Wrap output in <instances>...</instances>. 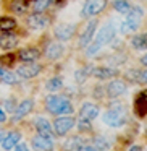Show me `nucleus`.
<instances>
[{"label": "nucleus", "instance_id": "obj_1", "mask_svg": "<svg viewBox=\"0 0 147 151\" xmlns=\"http://www.w3.org/2000/svg\"><path fill=\"white\" fill-rule=\"evenodd\" d=\"M115 36H116V28H115L113 21H108L107 24H104V26L99 29L97 36H95L94 39L91 41V44L86 47V55L87 57L97 55L107 44H110L111 41L115 39Z\"/></svg>", "mask_w": 147, "mask_h": 151}, {"label": "nucleus", "instance_id": "obj_2", "mask_svg": "<svg viewBox=\"0 0 147 151\" xmlns=\"http://www.w3.org/2000/svg\"><path fill=\"white\" fill-rule=\"evenodd\" d=\"M45 107L50 114H55V115L73 114V104L70 102L68 98H65V96H57V94L47 96Z\"/></svg>", "mask_w": 147, "mask_h": 151}, {"label": "nucleus", "instance_id": "obj_3", "mask_svg": "<svg viewBox=\"0 0 147 151\" xmlns=\"http://www.w3.org/2000/svg\"><path fill=\"white\" fill-rule=\"evenodd\" d=\"M144 17V10L141 7H131V10L126 13L123 23L120 26V31L123 34H129V33H136L137 28L141 24V20Z\"/></svg>", "mask_w": 147, "mask_h": 151}, {"label": "nucleus", "instance_id": "obj_4", "mask_svg": "<svg viewBox=\"0 0 147 151\" xmlns=\"http://www.w3.org/2000/svg\"><path fill=\"white\" fill-rule=\"evenodd\" d=\"M104 122L108 127H113V128L124 125V122H126V109H124V106L120 104V102L113 104L104 114Z\"/></svg>", "mask_w": 147, "mask_h": 151}, {"label": "nucleus", "instance_id": "obj_5", "mask_svg": "<svg viewBox=\"0 0 147 151\" xmlns=\"http://www.w3.org/2000/svg\"><path fill=\"white\" fill-rule=\"evenodd\" d=\"M107 5V0H86L81 8V17L82 18H92L99 15Z\"/></svg>", "mask_w": 147, "mask_h": 151}, {"label": "nucleus", "instance_id": "obj_6", "mask_svg": "<svg viewBox=\"0 0 147 151\" xmlns=\"http://www.w3.org/2000/svg\"><path fill=\"white\" fill-rule=\"evenodd\" d=\"M99 26V20H91L86 28L82 29V33L79 34V39H78V47L79 49H86V47L91 44V41L94 39V34H95V29Z\"/></svg>", "mask_w": 147, "mask_h": 151}, {"label": "nucleus", "instance_id": "obj_7", "mask_svg": "<svg viewBox=\"0 0 147 151\" xmlns=\"http://www.w3.org/2000/svg\"><path fill=\"white\" fill-rule=\"evenodd\" d=\"M49 23H50V18L47 17V15L36 13V12H33V15H29V17L26 18L28 28H29V29H33V31L45 29V28L49 26Z\"/></svg>", "mask_w": 147, "mask_h": 151}, {"label": "nucleus", "instance_id": "obj_8", "mask_svg": "<svg viewBox=\"0 0 147 151\" xmlns=\"http://www.w3.org/2000/svg\"><path fill=\"white\" fill-rule=\"evenodd\" d=\"M75 125H76V120L73 117H70V115H58V119L53 122V130H55V133L58 135V137H63V135L68 133Z\"/></svg>", "mask_w": 147, "mask_h": 151}, {"label": "nucleus", "instance_id": "obj_9", "mask_svg": "<svg viewBox=\"0 0 147 151\" xmlns=\"http://www.w3.org/2000/svg\"><path fill=\"white\" fill-rule=\"evenodd\" d=\"M40 70H42V67H40L39 63L26 62V63H23V65L18 67V68H16V73H18V76H20V78L29 80V78H34V76L39 75Z\"/></svg>", "mask_w": 147, "mask_h": 151}, {"label": "nucleus", "instance_id": "obj_10", "mask_svg": "<svg viewBox=\"0 0 147 151\" xmlns=\"http://www.w3.org/2000/svg\"><path fill=\"white\" fill-rule=\"evenodd\" d=\"M75 31H76L75 24L60 23V24H57V26L53 28V36H55L57 41H60V42H66V41H70L73 37Z\"/></svg>", "mask_w": 147, "mask_h": 151}, {"label": "nucleus", "instance_id": "obj_11", "mask_svg": "<svg viewBox=\"0 0 147 151\" xmlns=\"http://www.w3.org/2000/svg\"><path fill=\"white\" fill-rule=\"evenodd\" d=\"M91 75L97 80H110L118 75V70L111 68V67H92Z\"/></svg>", "mask_w": 147, "mask_h": 151}, {"label": "nucleus", "instance_id": "obj_12", "mask_svg": "<svg viewBox=\"0 0 147 151\" xmlns=\"http://www.w3.org/2000/svg\"><path fill=\"white\" fill-rule=\"evenodd\" d=\"M63 54H65V46L60 41H53L45 47V57L49 60H57L60 57H63Z\"/></svg>", "mask_w": 147, "mask_h": 151}, {"label": "nucleus", "instance_id": "obj_13", "mask_svg": "<svg viewBox=\"0 0 147 151\" xmlns=\"http://www.w3.org/2000/svg\"><path fill=\"white\" fill-rule=\"evenodd\" d=\"M124 93H126V85H124V81H121V80H111L107 85V94L110 96L111 99L120 98Z\"/></svg>", "mask_w": 147, "mask_h": 151}, {"label": "nucleus", "instance_id": "obj_14", "mask_svg": "<svg viewBox=\"0 0 147 151\" xmlns=\"http://www.w3.org/2000/svg\"><path fill=\"white\" fill-rule=\"evenodd\" d=\"M33 107H34L33 99H24V101H21L20 104H16V107H15V111H13V114H15L13 119L15 120H20V119L26 117V115L33 111Z\"/></svg>", "mask_w": 147, "mask_h": 151}, {"label": "nucleus", "instance_id": "obj_15", "mask_svg": "<svg viewBox=\"0 0 147 151\" xmlns=\"http://www.w3.org/2000/svg\"><path fill=\"white\" fill-rule=\"evenodd\" d=\"M31 143H33V148L36 151H52L53 150V140L42 137V135H36Z\"/></svg>", "mask_w": 147, "mask_h": 151}, {"label": "nucleus", "instance_id": "obj_16", "mask_svg": "<svg viewBox=\"0 0 147 151\" xmlns=\"http://www.w3.org/2000/svg\"><path fill=\"white\" fill-rule=\"evenodd\" d=\"M16 55H18V60H21V62H36L40 57V50L37 47H24Z\"/></svg>", "mask_w": 147, "mask_h": 151}, {"label": "nucleus", "instance_id": "obj_17", "mask_svg": "<svg viewBox=\"0 0 147 151\" xmlns=\"http://www.w3.org/2000/svg\"><path fill=\"white\" fill-rule=\"evenodd\" d=\"M34 125H36V130H37V133H39V135H42V137H47V138H53L52 125H50V122L47 120V119L37 117L36 120H34Z\"/></svg>", "mask_w": 147, "mask_h": 151}, {"label": "nucleus", "instance_id": "obj_18", "mask_svg": "<svg viewBox=\"0 0 147 151\" xmlns=\"http://www.w3.org/2000/svg\"><path fill=\"white\" fill-rule=\"evenodd\" d=\"M18 42H20V37H18L16 34H13V33H4L2 36H0V47H2L4 50L15 49V47L18 46Z\"/></svg>", "mask_w": 147, "mask_h": 151}, {"label": "nucleus", "instance_id": "obj_19", "mask_svg": "<svg viewBox=\"0 0 147 151\" xmlns=\"http://www.w3.org/2000/svg\"><path fill=\"white\" fill-rule=\"evenodd\" d=\"M79 115H81V119H86V120H94L99 117V107L92 102H84L81 106Z\"/></svg>", "mask_w": 147, "mask_h": 151}, {"label": "nucleus", "instance_id": "obj_20", "mask_svg": "<svg viewBox=\"0 0 147 151\" xmlns=\"http://www.w3.org/2000/svg\"><path fill=\"white\" fill-rule=\"evenodd\" d=\"M20 140H21V135L18 133V132H8V133H5V137H4V140H2L0 145H2V148H4L5 151H10L20 143Z\"/></svg>", "mask_w": 147, "mask_h": 151}, {"label": "nucleus", "instance_id": "obj_21", "mask_svg": "<svg viewBox=\"0 0 147 151\" xmlns=\"http://www.w3.org/2000/svg\"><path fill=\"white\" fill-rule=\"evenodd\" d=\"M134 111L139 117H144L147 114V91L141 93L136 96V101H134Z\"/></svg>", "mask_w": 147, "mask_h": 151}, {"label": "nucleus", "instance_id": "obj_22", "mask_svg": "<svg viewBox=\"0 0 147 151\" xmlns=\"http://www.w3.org/2000/svg\"><path fill=\"white\" fill-rule=\"evenodd\" d=\"M0 80H2V83H5V85H16L21 78L18 76V73L10 72V70L5 68V67H0Z\"/></svg>", "mask_w": 147, "mask_h": 151}, {"label": "nucleus", "instance_id": "obj_23", "mask_svg": "<svg viewBox=\"0 0 147 151\" xmlns=\"http://www.w3.org/2000/svg\"><path fill=\"white\" fill-rule=\"evenodd\" d=\"M131 46L136 50H147V33H137L131 37Z\"/></svg>", "mask_w": 147, "mask_h": 151}, {"label": "nucleus", "instance_id": "obj_24", "mask_svg": "<svg viewBox=\"0 0 147 151\" xmlns=\"http://www.w3.org/2000/svg\"><path fill=\"white\" fill-rule=\"evenodd\" d=\"M16 26H18V23H16V20H15L13 17H7V15L0 17V31H4V33H11Z\"/></svg>", "mask_w": 147, "mask_h": 151}, {"label": "nucleus", "instance_id": "obj_25", "mask_svg": "<svg viewBox=\"0 0 147 151\" xmlns=\"http://www.w3.org/2000/svg\"><path fill=\"white\" fill-rule=\"evenodd\" d=\"M53 5V0H34L33 2V12L36 13H44Z\"/></svg>", "mask_w": 147, "mask_h": 151}, {"label": "nucleus", "instance_id": "obj_26", "mask_svg": "<svg viewBox=\"0 0 147 151\" xmlns=\"http://www.w3.org/2000/svg\"><path fill=\"white\" fill-rule=\"evenodd\" d=\"M62 86H63V80H62V76H53V78H50L49 81L45 83L47 91H50V93H57V91H60V89H62Z\"/></svg>", "mask_w": 147, "mask_h": 151}, {"label": "nucleus", "instance_id": "obj_27", "mask_svg": "<svg viewBox=\"0 0 147 151\" xmlns=\"http://www.w3.org/2000/svg\"><path fill=\"white\" fill-rule=\"evenodd\" d=\"M131 7H133V5H131L128 0H115L113 2V8L121 15H126L128 12L131 10Z\"/></svg>", "mask_w": 147, "mask_h": 151}, {"label": "nucleus", "instance_id": "obj_28", "mask_svg": "<svg viewBox=\"0 0 147 151\" xmlns=\"http://www.w3.org/2000/svg\"><path fill=\"white\" fill-rule=\"evenodd\" d=\"M10 8H11V12H13V13L23 15V13H26L28 2H24V0H15V2H11Z\"/></svg>", "mask_w": 147, "mask_h": 151}, {"label": "nucleus", "instance_id": "obj_29", "mask_svg": "<svg viewBox=\"0 0 147 151\" xmlns=\"http://www.w3.org/2000/svg\"><path fill=\"white\" fill-rule=\"evenodd\" d=\"M18 60V55L16 54H4V55H0V67H11L15 62Z\"/></svg>", "mask_w": 147, "mask_h": 151}, {"label": "nucleus", "instance_id": "obj_30", "mask_svg": "<svg viewBox=\"0 0 147 151\" xmlns=\"http://www.w3.org/2000/svg\"><path fill=\"white\" fill-rule=\"evenodd\" d=\"M81 140H79L78 137H75V138H71V140H68L66 141V145H65V150H68V151H78L79 148H81Z\"/></svg>", "mask_w": 147, "mask_h": 151}, {"label": "nucleus", "instance_id": "obj_31", "mask_svg": "<svg viewBox=\"0 0 147 151\" xmlns=\"http://www.w3.org/2000/svg\"><path fill=\"white\" fill-rule=\"evenodd\" d=\"M94 143H95V146H94V148H97L99 151H105V150H108V141L105 140L104 137L95 138V140H94Z\"/></svg>", "mask_w": 147, "mask_h": 151}, {"label": "nucleus", "instance_id": "obj_32", "mask_svg": "<svg viewBox=\"0 0 147 151\" xmlns=\"http://www.w3.org/2000/svg\"><path fill=\"white\" fill-rule=\"evenodd\" d=\"M89 75H91V70H89V68H81V70H78V72H76V81H78V83H82Z\"/></svg>", "mask_w": 147, "mask_h": 151}, {"label": "nucleus", "instance_id": "obj_33", "mask_svg": "<svg viewBox=\"0 0 147 151\" xmlns=\"http://www.w3.org/2000/svg\"><path fill=\"white\" fill-rule=\"evenodd\" d=\"M78 127H79V130H81V132H84V130H91V120H86V119H79Z\"/></svg>", "mask_w": 147, "mask_h": 151}, {"label": "nucleus", "instance_id": "obj_34", "mask_svg": "<svg viewBox=\"0 0 147 151\" xmlns=\"http://www.w3.org/2000/svg\"><path fill=\"white\" fill-rule=\"evenodd\" d=\"M4 106H5V111H8V112H13L15 107H16V104H15V99H13V98L7 99V101L4 102Z\"/></svg>", "mask_w": 147, "mask_h": 151}, {"label": "nucleus", "instance_id": "obj_35", "mask_svg": "<svg viewBox=\"0 0 147 151\" xmlns=\"http://www.w3.org/2000/svg\"><path fill=\"white\" fill-rule=\"evenodd\" d=\"M137 80H139L142 85H147V68L142 70V72L139 73V78H137Z\"/></svg>", "mask_w": 147, "mask_h": 151}, {"label": "nucleus", "instance_id": "obj_36", "mask_svg": "<svg viewBox=\"0 0 147 151\" xmlns=\"http://www.w3.org/2000/svg\"><path fill=\"white\" fill-rule=\"evenodd\" d=\"M13 151H29V148H28V146H26V145H24V143H21V145L18 143L16 146L13 148Z\"/></svg>", "mask_w": 147, "mask_h": 151}, {"label": "nucleus", "instance_id": "obj_37", "mask_svg": "<svg viewBox=\"0 0 147 151\" xmlns=\"http://www.w3.org/2000/svg\"><path fill=\"white\" fill-rule=\"evenodd\" d=\"M78 151H99V150L94 146H89V145H81V148H79Z\"/></svg>", "mask_w": 147, "mask_h": 151}, {"label": "nucleus", "instance_id": "obj_38", "mask_svg": "<svg viewBox=\"0 0 147 151\" xmlns=\"http://www.w3.org/2000/svg\"><path fill=\"white\" fill-rule=\"evenodd\" d=\"M5 120H7V115H5V111H2V109H0V124H4Z\"/></svg>", "mask_w": 147, "mask_h": 151}, {"label": "nucleus", "instance_id": "obj_39", "mask_svg": "<svg viewBox=\"0 0 147 151\" xmlns=\"http://www.w3.org/2000/svg\"><path fill=\"white\" fill-rule=\"evenodd\" d=\"M141 63H142V65H146V67H147V52L144 54L142 57H141Z\"/></svg>", "mask_w": 147, "mask_h": 151}, {"label": "nucleus", "instance_id": "obj_40", "mask_svg": "<svg viewBox=\"0 0 147 151\" xmlns=\"http://www.w3.org/2000/svg\"><path fill=\"white\" fill-rule=\"evenodd\" d=\"M129 151H142V148H141V146H133Z\"/></svg>", "mask_w": 147, "mask_h": 151}, {"label": "nucleus", "instance_id": "obj_41", "mask_svg": "<svg viewBox=\"0 0 147 151\" xmlns=\"http://www.w3.org/2000/svg\"><path fill=\"white\" fill-rule=\"evenodd\" d=\"M4 137H5V132H4V130H0V143H2V140H4Z\"/></svg>", "mask_w": 147, "mask_h": 151}, {"label": "nucleus", "instance_id": "obj_42", "mask_svg": "<svg viewBox=\"0 0 147 151\" xmlns=\"http://www.w3.org/2000/svg\"><path fill=\"white\" fill-rule=\"evenodd\" d=\"M66 2H68V0H57V4L58 5H63V4H66Z\"/></svg>", "mask_w": 147, "mask_h": 151}]
</instances>
